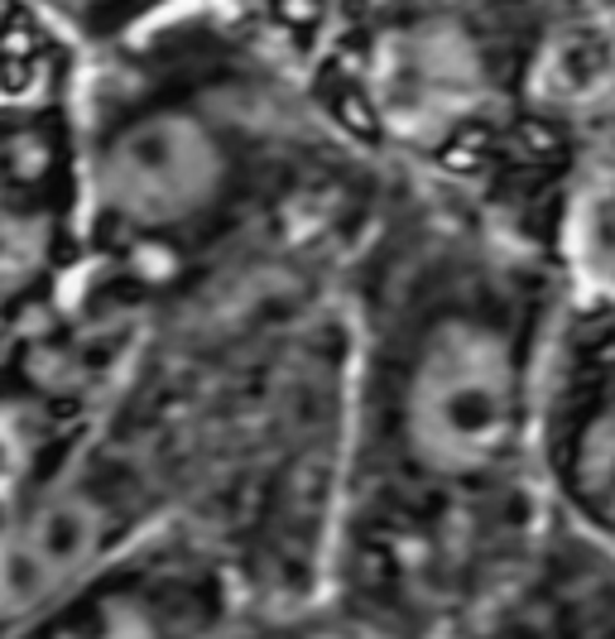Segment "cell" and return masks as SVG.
<instances>
[{"label": "cell", "mask_w": 615, "mask_h": 639, "mask_svg": "<svg viewBox=\"0 0 615 639\" xmlns=\"http://www.w3.org/2000/svg\"><path fill=\"white\" fill-rule=\"evenodd\" d=\"M72 155L58 96L0 102V328L72 304Z\"/></svg>", "instance_id": "obj_7"}, {"label": "cell", "mask_w": 615, "mask_h": 639, "mask_svg": "<svg viewBox=\"0 0 615 639\" xmlns=\"http://www.w3.org/2000/svg\"><path fill=\"white\" fill-rule=\"evenodd\" d=\"M562 270L390 183L337 270L342 395L312 606L351 639H443L548 544L534 375Z\"/></svg>", "instance_id": "obj_1"}, {"label": "cell", "mask_w": 615, "mask_h": 639, "mask_svg": "<svg viewBox=\"0 0 615 639\" xmlns=\"http://www.w3.org/2000/svg\"><path fill=\"white\" fill-rule=\"evenodd\" d=\"M15 5L44 34H54L72 54V62H78L116 39H130L135 30L193 5V0H15Z\"/></svg>", "instance_id": "obj_9"}, {"label": "cell", "mask_w": 615, "mask_h": 639, "mask_svg": "<svg viewBox=\"0 0 615 639\" xmlns=\"http://www.w3.org/2000/svg\"><path fill=\"white\" fill-rule=\"evenodd\" d=\"M255 606L265 601L217 529L159 520L0 620V639H226Z\"/></svg>", "instance_id": "obj_5"}, {"label": "cell", "mask_w": 615, "mask_h": 639, "mask_svg": "<svg viewBox=\"0 0 615 639\" xmlns=\"http://www.w3.org/2000/svg\"><path fill=\"white\" fill-rule=\"evenodd\" d=\"M72 78V54L44 34L15 0H0V102L58 96Z\"/></svg>", "instance_id": "obj_10"}, {"label": "cell", "mask_w": 615, "mask_h": 639, "mask_svg": "<svg viewBox=\"0 0 615 639\" xmlns=\"http://www.w3.org/2000/svg\"><path fill=\"white\" fill-rule=\"evenodd\" d=\"M140 332L78 304L0 328V611L116 395Z\"/></svg>", "instance_id": "obj_4"}, {"label": "cell", "mask_w": 615, "mask_h": 639, "mask_svg": "<svg viewBox=\"0 0 615 639\" xmlns=\"http://www.w3.org/2000/svg\"><path fill=\"white\" fill-rule=\"evenodd\" d=\"M606 0H361L304 58L322 116L390 179L443 193L558 265L611 169Z\"/></svg>", "instance_id": "obj_3"}, {"label": "cell", "mask_w": 615, "mask_h": 639, "mask_svg": "<svg viewBox=\"0 0 615 639\" xmlns=\"http://www.w3.org/2000/svg\"><path fill=\"white\" fill-rule=\"evenodd\" d=\"M443 639H611V548L554 529L505 596Z\"/></svg>", "instance_id": "obj_8"}, {"label": "cell", "mask_w": 615, "mask_h": 639, "mask_svg": "<svg viewBox=\"0 0 615 639\" xmlns=\"http://www.w3.org/2000/svg\"><path fill=\"white\" fill-rule=\"evenodd\" d=\"M534 476L548 524L611 548L615 328L611 289L562 279L534 375Z\"/></svg>", "instance_id": "obj_6"}, {"label": "cell", "mask_w": 615, "mask_h": 639, "mask_svg": "<svg viewBox=\"0 0 615 639\" xmlns=\"http://www.w3.org/2000/svg\"><path fill=\"white\" fill-rule=\"evenodd\" d=\"M72 304L145 332L346 255L390 173L337 135L294 58L193 0L72 62Z\"/></svg>", "instance_id": "obj_2"}]
</instances>
